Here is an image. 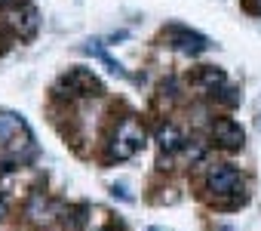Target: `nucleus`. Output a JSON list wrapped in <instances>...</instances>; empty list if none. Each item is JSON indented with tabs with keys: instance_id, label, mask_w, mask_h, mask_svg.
Here are the masks:
<instances>
[{
	"instance_id": "1",
	"label": "nucleus",
	"mask_w": 261,
	"mask_h": 231,
	"mask_svg": "<svg viewBox=\"0 0 261 231\" xmlns=\"http://www.w3.org/2000/svg\"><path fill=\"white\" fill-rule=\"evenodd\" d=\"M0 151L7 154L10 170L34 157V139L28 133V124L13 111H0Z\"/></svg>"
},
{
	"instance_id": "2",
	"label": "nucleus",
	"mask_w": 261,
	"mask_h": 231,
	"mask_svg": "<svg viewBox=\"0 0 261 231\" xmlns=\"http://www.w3.org/2000/svg\"><path fill=\"white\" fill-rule=\"evenodd\" d=\"M145 142H148L145 127H142L136 118H123V121L117 124L111 142H108V157H111V160H129L133 154H139V151L145 148Z\"/></svg>"
},
{
	"instance_id": "3",
	"label": "nucleus",
	"mask_w": 261,
	"mask_h": 231,
	"mask_svg": "<svg viewBox=\"0 0 261 231\" xmlns=\"http://www.w3.org/2000/svg\"><path fill=\"white\" fill-rule=\"evenodd\" d=\"M56 93L59 96H68V99H77V96H101L105 93V86H101V80L92 74V71H86V68H71V71H65L62 77H59V83H56Z\"/></svg>"
},
{
	"instance_id": "4",
	"label": "nucleus",
	"mask_w": 261,
	"mask_h": 231,
	"mask_svg": "<svg viewBox=\"0 0 261 231\" xmlns=\"http://www.w3.org/2000/svg\"><path fill=\"white\" fill-rule=\"evenodd\" d=\"M206 191H209V197L221 200V197L240 194L243 191V179H240V173L230 164H215V167L206 170Z\"/></svg>"
},
{
	"instance_id": "5",
	"label": "nucleus",
	"mask_w": 261,
	"mask_h": 231,
	"mask_svg": "<svg viewBox=\"0 0 261 231\" xmlns=\"http://www.w3.org/2000/svg\"><path fill=\"white\" fill-rule=\"evenodd\" d=\"M7 28L19 40H31L40 31V13L31 4H13V7H7Z\"/></svg>"
},
{
	"instance_id": "6",
	"label": "nucleus",
	"mask_w": 261,
	"mask_h": 231,
	"mask_svg": "<svg viewBox=\"0 0 261 231\" xmlns=\"http://www.w3.org/2000/svg\"><path fill=\"white\" fill-rule=\"evenodd\" d=\"M163 40H166L172 50L185 53V56H200V53L209 47V40H206L200 31H191V28H185V25H166V28H163Z\"/></svg>"
},
{
	"instance_id": "7",
	"label": "nucleus",
	"mask_w": 261,
	"mask_h": 231,
	"mask_svg": "<svg viewBox=\"0 0 261 231\" xmlns=\"http://www.w3.org/2000/svg\"><path fill=\"white\" fill-rule=\"evenodd\" d=\"M212 142L218 148H224V151H240L243 142H246V133H243V127L237 121L218 118V121H212Z\"/></svg>"
},
{
	"instance_id": "8",
	"label": "nucleus",
	"mask_w": 261,
	"mask_h": 231,
	"mask_svg": "<svg viewBox=\"0 0 261 231\" xmlns=\"http://www.w3.org/2000/svg\"><path fill=\"white\" fill-rule=\"evenodd\" d=\"M56 213H59V210L53 206V200H49L43 191H34V194L28 197V203H25V216H28V222H34V225H49Z\"/></svg>"
},
{
	"instance_id": "9",
	"label": "nucleus",
	"mask_w": 261,
	"mask_h": 231,
	"mask_svg": "<svg viewBox=\"0 0 261 231\" xmlns=\"http://www.w3.org/2000/svg\"><path fill=\"white\" fill-rule=\"evenodd\" d=\"M154 142H157V148H160V154H175V151H181L185 148V133L175 127V124H160L157 127V133H154Z\"/></svg>"
},
{
	"instance_id": "10",
	"label": "nucleus",
	"mask_w": 261,
	"mask_h": 231,
	"mask_svg": "<svg viewBox=\"0 0 261 231\" xmlns=\"http://www.w3.org/2000/svg\"><path fill=\"white\" fill-rule=\"evenodd\" d=\"M83 53H86V56H92V59H98L111 74H117V77H129V74H126V68H123V65H120V62L105 50V43H101V40H86V43H83Z\"/></svg>"
},
{
	"instance_id": "11",
	"label": "nucleus",
	"mask_w": 261,
	"mask_h": 231,
	"mask_svg": "<svg viewBox=\"0 0 261 231\" xmlns=\"http://www.w3.org/2000/svg\"><path fill=\"white\" fill-rule=\"evenodd\" d=\"M194 83H197L200 89H206V93H212V96H215V93L224 86V74H221L218 68H200Z\"/></svg>"
},
{
	"instance_id": "12",
	"label": "nucleus",
	"mask_w": 261,
	"mask_h": 231,
	"mask_svg": "<svg viewBox=\"0 0 261 231\" xmlns=\"http://www.w3.org/2000/svg\"><path fill=\"white\" fill-rule=\"evenodd\" d=\"M215 99L218 102H224V105H240V86H221L218 93H215Z\"/></svg>"
},
{
	"instance_id": "13",
	"label": "nucleus",
	"mask_w": 261,
	"mask_h": 231,
	"mask_svg": "<svg viewBox=\"0 0 261 231\" xmlns=\"http://www.w3.org/2000/svg\"><path fill=\"white\" fill-rule=\"evenodd\" d=\"M111 194H114V197H120V200H126V203L133 200V197L126 194V188H123V185H114V188H111Z\"/></svg>"
},
{
	"instance_id": "14",
	"label": "nucleus",
	"mask_w": 261,
	"mask_h": 231,
	"mask_svg": "<svg viewBox=\"0 0 261 231\" xmlns=\"http://www.w3.org/2000/svg\"><path fill=\"white\" fill-rule=\"evenodd\" d=\"M7 213H10V206H7V197H4V194H0V222H4V219H7Z\"/></svg>"
},
{
	"instance_id": "15",
	"label": "nucleus",
	"mask_w": 261,
	"mask_h": 231,
	"mask_svg": "<svg viewBox=\"0 0 261 231\" xmlns=\"http://www.w3.org/2000/svg\"><path fill=\"white\" fill-rule=\"evenodd\" d=\"M246 7H249V13H261V0H246Z\"/></svg>"
},
{
	"instance_id": "16",
	"label": "nucleus",
	"mask_w": 261,
	"mask_h": 231,
	"mask_svg": "<svg viewBox=\"0 0 261 231\" xmlns=\"http://www.w3.org/2000/svg\"><path fill=\"white\" fill-rule=\"evenodd\" d=\"M218 231H233V228H218Z\"/></svg>"
},
{
	"instance_id": "17",
	"label": "nucleus",
	"mask_w": 261,
	"mask_h": 231,
	"mask_svg": "<svg viewBox=\"0 0 261 231\" xmlns=\"http://www.w3.org/2000/svg\"><path fill=\"white\" fill-rule=\"evenodd\" d=\"M148 231H163V228H148Z\"/></svg>"
},
{
	"instance_id": "18",
	"label": "nucleus",
	"mask_w": 261,
	"mask_h": 231,
	"mask_svg": "<svg viewBox=\"0 0 261 231\" xmlns=\"http://www.w3.org/2000/svg\"><path fill=\"white\" fill-rule=\"evenodd\" d=\"M101 231H111V228H101Z\"/></svg>"
}]
</instances>
